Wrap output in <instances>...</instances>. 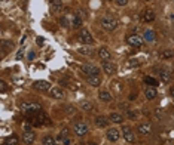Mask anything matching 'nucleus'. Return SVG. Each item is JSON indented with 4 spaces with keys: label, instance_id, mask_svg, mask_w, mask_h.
<instances>
[{
    "label": "nucleus",
    "instance_id": "obj_22",
    "mask_svg": "<svg viewBox=\"0 0 174 145\" xmlns=\"http://www.w3.org/2000/svg\"><path fill=\"white\" fill-rule=\"evenodd\" d=\"M143 37H144V41H149V43H152V41L156 40V34H155L152 30H146Z\"/></svg>",
    "mask_w": 174,
    "mask_h": 145
},
{
    "label": "nucleus",
    "instance_id": "obj_35",
    "mask_svg": "<svg viewBox=\"0 0 174 145\" xmlns=\"http://www.w3.org/2000/svg\"><path fill=\"white\" fill-rule=\"evenodd\" d=\"M138 65H140L138 59H130V62H128V67H138Z\"/></svg>",
    "mask_w": 174,
    "mask_h": 145
},
{
    "label": "nucleus",
    "instance_id": "obj_15",
    "mask_svg": "<svg viewBox=\"0 0 174 145\" xmlns=\"http://www.w3.org/2000/svg\"><path fill=\"white\" fill-rule=\"evenodd\" d=\"M101 67H103V70L106 71V74H109V75H112L113 72L116 71V67H115V65H113L110 61H103Z\"/></svg>",
    "mask_w": 174,
    "mask_h": 145
},
{
    "label": "nucleus",
    "instance_id": "obj_40",
    "mask_svg": "<svg viewBox=\"0 0 174 145\" xmlns=\"http://www.w3.org/2000/svg\"><path fill=\"white\" fill-rule=\"evenodd\" d=\"M63 145H72V139H70V138L64 139V141H63Z\"/></svg>",
    "mask_w": 174,
    "mask_h": 145
},
{
    "label": "nucleus",
    "instance_id": "obj_6",
    "mask_svg": "<svg viewBox=\"0 0 174 145\" xmlns=\"http://www.w3.org/2000/svg\"><path fill=\"white\" fill-rule=\"evenodd\" d=\"M137 130H138V133L141 136H149L152 133V126L149 123H141V124H138Z\"/></svg>",
    "mask_w": 174,
    "mask_h": 145
},
{
    "label": "nucleus",
    "instance_id": "obj_29",
    "mask_svg": "<svg viewBox=\"0 0 174 145\" xmlns=\"http://www.w3.org/2000/svg\"><path fill=\"white\" fill-rule=\"evenodd\" d=\"M18 141H19V139H18L15 135H12V136H9V138L4 141V145H16L18 144Z\"/></svg>",
    "mask_w": 174,
    "mask_h": 145
},
{
    "label": "nucleus",
    "instance_id": "obj_18",
    "mask_svg": "<svg viewBox=\"0 0 174 145\" xmlns=\"http://www.w3.org/2000/svg\"><path fill=\"white\" fill-rule=\"evenodd\" d=\"M98 98H100V101H103V102H110V101L113 99V96H112V93H110L109 90H100V92H98Z\"/></svg>",
    "mask_w": 174,
    "mask_h": 145
},
{
    "label": "nucleus",
    "instance_id": "obj_20",
    "mask_svg": "<svg viewBox=\"0 0 174 145\" xmlns=\"http://www.w3.org/2000/svg\"><path fill=\"white\" fill-rule=\"evenodd\" d=\"M109 118H106L104 115H98L97 118H95V124L98 126V127H107V124H109Z\"/></svg>",
    "mask_w": 174,
    "mask_h": 145
},
{
    "label": "nucleus",
    "instance_id": "obj_45",
    "mask_svg": "<svg viewBox=\"0 0 174 145\" xmlns=\"http://www.w3.org/2000/svg\"><path fill=\"white\" fill-rule=\"evenodd\" d=\"M171 95H173V98H174V89H173V90H171Z\"/></svg>",
    "mask_w": 174,
    "mask_h": 145
},
{
    "label": "nucleus",
    "instance_id": "obj_33",
    "mask_svg": "<svg viewBox=\"0 0 174 145\" xmlns=\"http://www.w3.org/2000/svg\"><path fill=\"white\" fill-rule=\"evenodd\" d=\"M81 108L84 109V111H91L92 109V105H91V102H82L81 104Z\"/></svg>",
    "mask_w": 174,
    "mask_h": 145
},
{
    "label": "nucleus",
    "instance_id": "obj_34",
    "mask_svg": "<svg viewBox=\"0 0 174 145\" xmlns=\"http://www.w3.org/2000/svg\"><path fill=\"white\" fill-rule=\"evenodd\" d=\"M58 21H60V24H61L63 27H69V25H72V22H70L67 18H60Z\"/></svg>",
    "mask_w": 174,
    "mask_h": 145
},
{
    "label": "nucleus",
    "instance_id": "obj_4",
    "mask_svg": "<svg viewBox=\"0 0 174 145\" xmlns=\"http://www.w3.org/2000/svg\"><path fill=\"white\" fill-rule=\"evenodd\" d=\"M143 41H144V37L137 36V34H131V36L127 37V43H128L130 46H135V47H138V46H141V44H143Z\"/></svg>",
    "mask_w": 174,
    "mask_h": 145
},
{
    "label": "nucleus",
    "instance_id": "obj_5",
    "mask_svg": "<svg viewBox=\"0 0 174 145\" xmlns=\"http://www.w3.org/2000/svg\"><path fill=\"white\" fill-rule=\"evenodd\" d=\"M79 40L82 43H87V44H92L94 43V37L91 36V33L88 31L87 28H82L81 33H79Z\"/></svg>",
    "mask_w": 174,
    "mask_h": 145
},
{
    "label": "nucleus",
    "instance_id": "obj_10",
    "mask_svg": "<svg viewBox=\"0 0 174 145\" xmlns=\"http://www.w3.org/2000/svg\"><path fill=\"white\" fill-rule=\"evenodd\" d=\"M106 136H107V139H109L110 142H118V139L121 138V132H119L118 129H109Z\"/></svg>",
    "mask_w": 174,
    "mask_h": 145
},
{
    "label": "nucleus",
    "instance_id": "obj_14",
    "mask_svg": "<svg viewBox=\"0 0 174 145\" xmlns=\"http://www.w3.org/2000/svg\"><path fill=\"white\" fill-rule=\"evenodd\" d=\"M88 84L94 86V87H98L101 84V77L100 74H94V75H88Z\"/></svg>",
    "mask_w": 174,
    "mask_h": 145
},
{
    "label": "nucleus",
    "instance_id": "obj_21",
    "mask_svg": "<svg viewBox=\"0 0 174 145\" xmlns=\"http://www.w3.org/2000/svg\"><path fill=\"white\" fill-rule=\"evenodd\" d=\"M153 19H155V12L150 10V9L144 10V13H143V21H144V22H152Z\"/></svg>",
    "mask_w": 174,
    "mask_h": 145
},
{
    "label": "nucleus",
    "instance_id": "obj_8",
    "mask_svg": "<svg viewBox=\"0 0 174 145\" xmlns=\"http://www.w3.org/2000/svg\"><path fill=\"white\" fill-rule=\"evenodd\" d=\"M33 86H34V89H37V90H40V92H46V90H49L51 83L46 81V80H37V81H34Z\"/></svg>",
    "mask_w": 174,
    "mask_h": 145
},
{
    "label": "nucleus",
    "instance_id": "obj_32",
    "mask_svg": "<svg viewBox=\"0 0 174 145\" xmlns=\"http://www.w3.org/2000/svg\"><path fill=\"white\" fill-rule=\"evenodd\" d=\"M162 59H165V58H171L173 56V52L171 50H164V52H161V55H159Z\"/></svg>",
    "mask_w": 174,
    "mask_h": 145
},
{
    "label": "nucleus",
    "instance_id": "obj_46",
    "mask_svg": "<svg viewBox=\"0 0 174 145\" xmlns=\"http://www.w3.org/2000/svg\"><path fill=\"white\" fill-rule=\"evenodd\" d=\"M89 145H97V144H94V142H89Z\"/></svg>",
    "mask_w": 174,
    "mask_h": 145
},
{
    "label": "nucleus",
    "instance_id": "obj_3",
    "mask_svg": "<svg viewBox=\"0 0 174 145\" xmlns=\"http://www.w3.org/2000/svg\"><path fill=\"white\" fill-rule=\"evenodd\" d=\"M73 132H75L78 136H84V135H87V133H88V126H87V123H84V121H79V123H76V124L73 126Z\"/></svg>",
    "mask_w": 174,
    "mask_h": 145
},
{
    "label": "nucleus",
    "instance_id": "obj_43",
    "mask_svg": "<svg viewBox=\"0 0 174 145\" xmlns=\"http://www.w3.org/2000/svg\"><path fill=\"white\" fill-rule=\"evenodd\" d=\"M37 44H43V38L42 37H37Z\"/></svg>",
    "mask_w": 174,
    "mask_h": 145
},
{
    "label": "nucleus",
    "instance_id": "obj_7",
    "mask_svg": "<svg viewBox=\"0 0 174 145\" xmlns=\"http://www.w3.org/2000/svg\"><path fill=\"white\" fill-rule=\"evenodd\" d=\"M61 9H63L61 0H51L49 1V10H51V13H60Z\"/></svg>",
    "mask_w": 174,
    "mask_h": 145
},
{
    "label": "nucleus",
    "instance_id": "obj_12",
    "mask_svg": "<svg viewBox=\"0 0 174 145\" xmlns=\"http://www.w3.org/2000/svg\"><path fill=\"white\" fill-rule=\"evenodd\" d=\"M122 135H124V138H125L127 142H130V144H134V142H135L134 133L131 132V129L128 127V126H124V129H122Z\"/></svg>",
    "mask_w": 174,
    "mask_h": 145
},
{
    "label": "nucleus",
    "instance_id": "obj_9",
    "mask_svg": "<svg viewBox=\"0 0 174 145\" xmlns=\"http://www.w3.org/2000/svg\"><path fill=\"white\" fill-rule=\"evenodd\" d=\"M34 139H36V136H34V132H31V130H25L24 133H22V142L25 145H31L34 142Z\"/></svg>",
    "mask_w": 174,
    "mask_h": 145
},
{
    "label": "nucleus",
    "instance_id": "obj_23",
    "mask_svg": "<svg viewBox=\"0 0 174 145\" xmlns=\"http://www.w3.org/2000/svg\"><path fill=\"white\" fill-rule=\"evenodd\" d=\"M159 78H161V81L168 83V81L171 80V72L167 71V70H162V71L159 72Z\"/></svg>",
    "mask_w": 174,
    "mask_h": 145
},
{
    "label": "nucleus",
    "instance_id": "obj_38",
    "mask_svg": "<svg viewBox=\"0 0 174 145\" xmlns=\"http://www.w3.org/2000/svg\"><path fill=\"white\" fill-rule=\"evenodd\" d=\"M0 90H1V92L6 90V83H4V81H0Z\"/></svg>",
    "mask_w": 174,
    "mask_h": 145
},
{
    "label": "nucleus",
    "instance_id": "obj_42",
    "mask_svg": "<svg viewBox=\"0 0 174 145\" xmlns=\"http://www.w3.org/2000/svg\"><path fill=\"white\" fill-rule=\"evenodd\" d=\"M21 58H22V49L18 50V53H16V59H21Z\"/></svg>",
    "mask_w": 174,
    "mask_h": 145
},
{
    "label": "nucleus",
    "instance_id": "obj_13",
    "mask_svg": "<svg viewBox=\"0 0 174 145\" xmlns=\"http://www.w3.org/2000/svg\"><path fill=\"white\" fill-rule=\"evenodd\" d=\"M82 71L85 72L87 75H94V74H98L100 70H98L97 67H94L92 64H84V65H82Z\"/></svg>",
    "mask_w": 174,
    "mask_h": 145
},
{
    "label": "nucleus",
    "instance_id": "obj_19",
    "mask_svg": "<svg viewBox=\"0 0 174 145\" xmlns=\"http://www.w3.org/2000/svg\"><path fill=\"white\" fill-rule=\"evenodd\" d=\"M51 96L55 98V99H63L64 98V90L61 87H54V89H51Z\"/></svg>",
    "mask_w": 174,
    "mask_h": 145
},
{
    "label": "nucleus",
    "instance_id": "obj_25",
    "mask_svg": "<svg viewBox=\"0 0 174 145\" xmlns=\"http://www.w3.org/2000/svg\"><path fill=\"white\" fill-rule=\"evenodd\" d=\"M78 52H79L81 55H85V56H91V55L94 53V50H92L89 46H82V47H79Z\"/></svg>",
    "mask_w": 174,
    "mask_h": 145
},
{
    "label": "nucleus",
    "instance_id": "obj_39",
    "mask_svg": "<svg viewBox=\"0 0 174 145\" xmlns=\"http://www.w3.org/2000/svg\"><path fill=\"white\" fill-rule=\"evenodd\" d=\"M66 111H67L69 114H73V112H75V108H73V107H66Z\"/></svg>",
    "mask_w": 174,
    "mask_h": 145
},
{
    "label": "nucleus",
    "instance_id": "obj_37",
    "mask_svg": "<svg viewBox=\"0 0 174 145\" xmlns=\"http://www.w3.org/2000/svg\"><path fill=\"white\" fill-rule=\"evenodd\" d=\"M115 3H116L118 6H125V4L128 3V0H115Z\"/></svg>",
    "mask_w": 174,
    "mask_h": 145
},
{
    "label": "nucleus",
    "instance_id": "obj_26",
    "mask_svg": "<svg viewBox=\"0 0 174 145\" xmlns=\"http://www.w3.org/2000/svg\"><path fill=\"white\" fill-rule=\"evenodd\" d=\"M12 47H13V43H12V41H9V40H1V49H3V53H4L6 50H12Z\"/></svg>",
    "mask_w": 174,
    "mask_h": 145
},
{
    "label": "nucleus",
    "instance_id": "obj_2",
    "mask_svg": "<svg viewBox=\"0 0 174 145\" xmlns=\"http://www.w3.org/2000/svg\"><path fill=\"white\" fill-rule=\"evenodd\" d=\"M100 25H101L103 30H106V31H113V30H116V27H118V21H116L115 18H112V16H103L101 21H100Z\"/></svg>",
    "mask_w": 174,
    "mask_h": 145
},
{
    "label": "nucleus",
    "instance_id": "obj_17",
    "mask_svg": "<svg viewBox=\"0 0 174 145\" xmlns=\"http://www.w3.org/2000/svg\"><path fill=\"white\" fill-rule=\"evenodd\" d=\"M98 56L103 59V61H109L110 59V52H109V49L106 47V46H101L100 49H98Z\"/></svg>",
    "mask_w": 174,
    "mask_h": 145
},
{
    "label": "nucleus",
    "instance_id": "obj_36",
    "mask_svg": "<svg viewBox=\"0 0 174 145\" xmlns=\"http://www.w3.org/2000/svg\"><path fill=\"white\" fill-rule=\"evenodd\" d=\"M127 115H128V118H132V120H135L138 114H137L135 111H128V114H127Z\"/></svg>",
    "mask_w": 174,
    "mask_h": 145
},
{
    "label": "nucleus",
    "instance_id": "obj_44",
    "mask_svg": "<svg viewBox=\"0 0 174 145\" xmlns=\"http://www.w3.org/2000/svg\"><path fill=\"white\" fill-rule=\"evenodd\" d=\"M24 129H25V130H31V127H30V124H28V123H27V124H24Z\"/></svg>",
    "mask_w": 174,
    "mask_h": 145
},
{
    "label": "nucleus",
    "instance_id": "obj_41",
    "mask_svg": "<svg viewBox=\"0 0 174 145\" xmlns=\"http://www.w3.org/2000/svg\"><path fill=\"white\" fill-rule=\"evenodd\" d=\"M155 114H156V117L159 118V117L162 115V109H161V108H158V109H156V112H155Z\"/></svg>",
    "mask_w": 174,
    "mask_h": 145
},
{
    "label": "nucleus",
    "instance_id": "obj_1",
    "mask_svg": "<svg viewBox=\"0 0 174 145\" xmlns=\"http://www.w3.org/2000/svg\"><path fill=\"white\" fill-rule=\"evenodd\" d=\"M21 111L28 115H36L37 112L42 111V105L39 102H24L21 105Z\"/></svg>",
    "mask_w": 174,
    "mask_h": 145
},
{
    "label": "nucleus",
    "instance_id": "obj_11",
    "mask_svg": "<svg viewBox=\"0 0 174 145\" xmlns=\"http://www.w3.org/2000/svg\"><path fill=\"white\" fill-rule=\"evenodd\" d=\"M46 120H48V117H46V114L45 112H37L36 115H34V120H33V124L34 126H43L45 123H46Z\"/></svg>",
    "mask_w": 174,
    "mask_h": 145
},
{
    "label": "nucleus",
    "instance_id": "obj_28",
    "mask_svg": "<svg viewBox=\"0 0 174 145\" xmlns=\"http://www.w3.org/2000/svg\"><path fill=\"white\" fill-rule=\"evenodd\" d=\"M144 83H146V84H150V86H153V87H156V86H158L156 78H153V77H150V75L144 77Z\"/></svg>",
    "mask_w": 174,
    "mask_h": 145
},
{
    "label": "nucleus",
    "instance_id": "obj_16",
    "mask_svg": "<svg viewBox=\"0 0 174 145\" xmlns=\"http://www.w3.org/2000/svg\"><path fill=\"white\" fill-rule=\"evenodd\" d=\"M144 96L149 99V101H152V99H155L156 96H158V92H156V87H153V86H149L146 90H144Z\"/></svg>",
    "mask_w": 174,
    "mask_h": 145
},
{
    "label": "nucleus",
    "instance_id": "obj_27",
    "mask_svg": "<svg viewBox=\"0 0 174 145\" xmlns=\"http://www.w3.org/2000/svg\"><path fill=\"white\" fill-rule=\"evenodd\" d=\"M72 27H73V28H81V27H82V18H79V16L76 15V16L73 18Z\"/></svg>",
    "mask_w": 174,
    "mask_h": 145
},
{
    "label": "nucleus",
    "instance_id": "obj_24",
    "mask_svg": "<svg viewBox=\"0 0 174 145\" xmlns=\"http://www.w3.org/2000/svg\"><path fill=\"white\" fill-rule=\"evenodd\" d=\"M109 120H110L112 123H122V121H124V117H122L121 114H118V112H112L110 117H109Z\"/></svg>",
    "mask_w": 174,
    "mask_h": 145
},
{
    "label": "nucleus",
    "instance_id": "obj_31",
    "mask_svg": "<svg viewBox=\"0 0 174 145\" xmlns=\"http://www.w3.org/2000/svg\"><path fill=\"white\" fill-rule=\"evenodd\" d=\"M67 138H70V136H69V132H67V130H63V132L60 133V136H58V142H63V141L67 139Z\"/></svg>",
    "mask_w": 174,
    "mask_h": 145
},
{
    "label": "nucleus",
    "instance_id": "obj_30",
    "mask_svg": "<svg viewBox=\"0 0 174 145\" xmlns=\"http://www.w3.org/2000/svg\"><path fill=\"white\" fill-rule=\"evenodd\" d=\"M43 145H57V139H54L52 136H46L43 138Z\"/></svg>",
    "mask_w": 174,
    "mask_h": 145
}]
</instances>
